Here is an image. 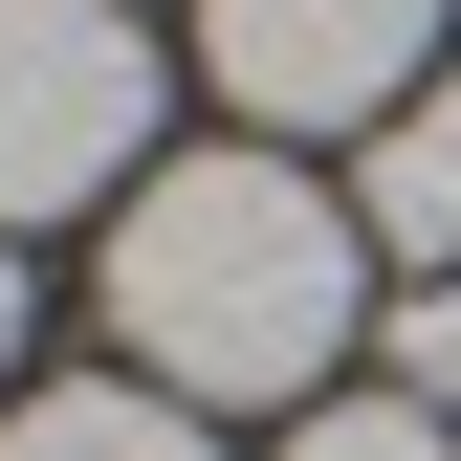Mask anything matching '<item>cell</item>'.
I'll return each mask as SVG.
<instances>
[{
	"label": "cell",
	"mask_w": 461,
	"mask_h": 461,
	"mask_svg": "<svg viewBox=\"0 0 461 461\" xmlns=\"http://www.w3.org/2000/svg\"><path fill=\"white\" fill-rule=\"evenodd\" d=\"M0 374H23V242H0Z\"/></svg>",
	"instance_id": "cell-8"
},
{
	"label": "cell",
	"mask_w": 461,
	"mask_h": 461,
	"mask_svg": "<svg viewBox=\"0 0 461 461\" xmlns=\"http://www.w3.org/2000/svg\"><path fill=\"white\" fill-rule=\"evenodd\" d=\"M154 154V23L132 0H0V242L88 220Z\"/></svg>",
	"instance_id": "cell-2"
},
{
	"label": "cell",
	"mask_w": 461,
	"mask_h": 461,
	"mask_svg": "<svg viewBox=\"0 0 461 461\" xmlns=\"http://www.w3.org/2000/svg\"><path fill=\"white\" fill-rule=\"evenodd\" d=\"M0 461H220V439H198V395L88 374V395H23V418H0Z\"/></svg>",
	"instance_id": "cell-5"
},
{
	"label": "cell",
	"mask_w": 461,
	"mask_h": 461,
	"mask_svg": "<svg viewBox=\"0 0 461 461\" xmlns=\"http://www.w3.org/2000/svg\"><path fill=\"white\" fill-rule=\"evenodd\" d=\"M110 330L154 352V395H308L374 330V220L352 176H285V154H176L154 198H110Z\"/></svg>",
	"instance_id": "cell-1"
},
{
	"label": "cell",
	"mask_w": 461,
	"mask_h": 461,
	"mask_svg": "<svg viewBox=\"0 0 461 461\" xmlns=\"http://www.w3.org/2000/svg\"><path fill=\"white\" fill-rule=\"evenodd\" d=\"M198 67L264 132H395L439 88V0H198Z\"/></svg>",
	"instance_id": "cell-3"
},
{
	"label": "cell",
	"mask_w": 461,
	"mask_h": 461,
	"mask_svg": "<svg viewBox=\"0 0 461 461\" xmlns=\"http://www.w3.org/2000/svg\"><path fill=\"white\" fill-rule=\"evenodd\" d=\"M285 461H461V418H418V395H330Z\"/></svg>",
	"instance_id": "cell-7"
},
{
	"label": "cell",
	"mask_w": 461,
	"mask_h": 461,
	"mask_svg": "<svg viewBox=\"0 0 461 461\" xmlns=\"http://www.w3.org/2000/svg\"><path fill=\"white\" fill-rule=\"evenodd\" d=\"M352 220H374V242H395V264H418V285L461 264V67H439V88H418V110H395V132H374V154H352Z\"/></svg>",
	"instance_id": "cell-4"
},
{
	"label": "cell",
	"mask_w": 461,
	"mask_h": 461,
	"mask_svg": "<svg viewBox=\"0 0 461 461\" xmlns=\"http://www.w3.org/2000/svg\"><path fill=\"white\" fill-rule=\"evenodd\" d=\"M374 352H395V395H418V418H461V264H439V285H395Z\"/></svg>",
	"instance_id": "cell-6"
}]
</instances>
